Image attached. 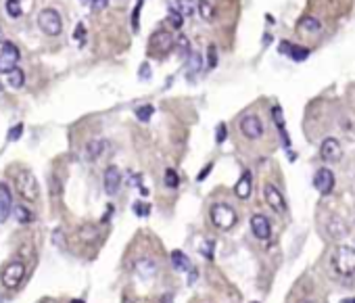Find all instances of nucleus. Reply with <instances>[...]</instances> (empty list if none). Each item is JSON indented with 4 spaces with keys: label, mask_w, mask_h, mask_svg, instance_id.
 I'll use <instances>...</instances> for the list:
<instances>
[{
    "label": "nucleus",
    "mask_w": 355,
    "mask_h": 303,
    "mask_svg": "<svg viewBox=\"0 0 355 303\" xmlns=\"http://www.w3.org/2000/svg\"><path fill=\"white\" fill-rule=\"evenodd\" d=\"M263 199H265V203L276 213H284V211H287V201H284V195L274 184H265L263 186Z\"/></svg>",
    "instance_id": "obj_9"
},
{
    "label": "nucleus",
    "mask_w": 355,
    "mask_h": 303,
    "mask_svg": "<svg viewBox=\"0 0 355 303\" xmlns=\"http://www.w3.org/2000/svg\"><path fill=\"white\" fill-rule=\"evenodd\" d=\"M103 186H105V192H107V195H111V197L119 192V186H121V172L115 168V165H109V168L105 170Z\"/></svg>",
    "instance_id": "obj_12"
},
{
    "label": "nucleus",
    "mask_w": 355,
    "mask_h": 303,
    "mask_svg": "<svg viewBox=\"0 0 355 303\" xmlns=\"http://www.w3.org/2000/svg\"><path fill=\"white\" fill-rule=\"evenodd\" d=\"M291 42H287V40H284V42H280V54H289V50H291Z\"/></svg>",
    "instance_id": "obj_41"
},
{
    "label": "nucleus",
    "mask_w": 355,
    "mask_h": 303,
    "mask_svg": "<svg viewBox=\"0 0 355 303\" xmlns=\"http://www.w3.org/2000/svg\"><path fill=\"white\" fill-rule=\"evenodd\" d=\"M149 75H151L149 63H142V67H140V78H142V80H149Z\"/></svg>",
    "instance_id": "obj_40"
},
{
    "label": "nucleus",
    "mask_w": 355,
    "mask_h": 303,
    "mask_svg": "<svg viewBox=\"0 0 355 303\" xmlns=\"http://www.w3.org/2000/svg\"><path fill=\"white\" fill-rule=\"evenodd\" d=\"M5 9H7V15L9 17H21V3L19 0H7L5 3Z\"/></svg>",
    "instance_id": "obj_26"
},
{
    "label": "nucleus",
    "mask_w": 355,
    "mask_h": 303,
    "mask_svg": "<svg viewBox=\"0 0 355 303\" xmlns=\"http://www.w3.org/2000/svg\"><path fill=\"white\" fill-rule=\"evenodd\" d=\"M340 303H355V297H351V299H345V301H340Z\"/></svg>",
    "instance_id": "obj_43"
},
{
    "label": "nucleus",
    "mask_w": 355,
    "mask_h": 303,
    "mask_svg": "<svg viewBox=\"0 0 355 303\" xmlns=\"http://www.w3.org/2000/svg\"><path fill=\"white\" fill-rule=\"evenodd\" d=\"M251 232H253V237L255 239H259V241H267L269 239V234H272V226H269V219L261 213H255L251 215Z\"/></svg>",
    "instance_id": "obj_10"
},
{
    "label": "nucleus",
    "mask_w": 355,
    "mask_h": 303,
    "mask_svg": "<svg viewBox=\"0 0 355 303\" xmlns=\"http://www.w3.org/2000/svg\"><path fill=\"white\" fill-rule=\"evenodd\" d=\"M253 303H257V301H253Z\"/></svg>",
    "instance_id": "obj_48"
},
{
    "label": "nucleus",
    "mask_w": 355,
    "mask_h": 303,
    "mask_svg": "<svg viewBox=\"0 0 355 303\" xmlns=\"http://www.w3.org/2000/svg\"><path fill=\"white\" fill-rule=\"evenodd\" d=\"M234 192H236V197L243 199V201H247L251 197V192H253V176H251V172H243L240 180L234 186Z\"/></svg>",
    "instance_id": "obj_14"
},
{
    "label": "nucleus",
    "mask_w": 355,
    "mask_h": 303,
    "mask_svg": "<svg viewBox=\"0 0 355 303\" xmlns=\"http://www.w3.org/2000/svg\"><path fill=\"white\" fill-rule=\"evenodd\" d=\"M213 247H216V241L207 239L203 245H201V253L207 257V259H213Z\"/></svg>",
    "instance_id": "obj_34"
},
{
    "label": "nucleus",
    "mask_w": 355,
    "mask_h": 303,
    "mask_svg": "<svg viewBox=\"0 0 355 303\" xmlns=\"http://www.w3.org/2000/svg\"><path fill=\"white\" fill-rule=\"evenodd\" d=\"M289 57H291L293 61H297V63H301V61H305V59L309 57V48L293 44V46H291V50H289Z\"/></svg>",
    "instance_id": "obj_23"
},
{
    "label": "nucleus",
    "mask_w": 355,
    "mask_h": 303,
    "mask_svg": "<svg viewBox=\"0 0 355 303\" xmlns=\"http://www.w3.org/2000/svg\"><path fill=\"white\" fill-rule=\"evenodd\" d=\"M92 11H103V9H107V5H109V0H92Z\"/></svg>",
    "instance_id": "obj_38"
},
{
    "label": "nucleus",
    "mask_w": 355,
    "mask_h": 303,
    "mask_svg": "<svg viewBox=\"0 0 355 303\" xmlns=\"http://www.w3.org/2000/svg\"><path fill=\"white\" fill-rule=\"evenodd\" d=\"M136 274L140 278H153L157 274V264L153 259H140L136 264Z\"/></svg>",
    "instance_id": "obj_17"
},
{
    "label": "nucleus",
    "mask_w": 355,
    "mask_h": 303,
    "mask_svg": "<svg viewBox=\"0 0 355 303\" xmlns=\"http://www.w3.org/2000/svg\"><path fill=\"white\" fill-rule=\"evenodd\" d=\"M194 0H176V11L182 17H190L194 13Z\"/></svg>",
    "instance_id": "obj_21"
},
{
    "label": "nucleus",
    "mask_w": 355,
    "mask_h": 303,
    "mask_svg": "<svg viewBox=\"0 0 355 303\" xmlns=\"http://www.w3.org/2000/svg\"><path fill=\"white\" fill-rule=\"evenodd\" d=\"M38 25H40V30L44 32L46 36H59L63 32V19L59 15V11H54V9L40 11Z\"/></svg>",
    "instance_id": "obj_4"
},
{
    "label": "nucleus",
    "mask_w": 355,
    "mask_h": 303,
    "mask_svg": "<svg viewBox=\"0 0 355 303\" xmlns=\"http://www.w3.org/2000/svg\"><path fill=\"white\" fill-rule=\"evenodd\" d=\"M19 59H21V52L13 42L0 44V73H11L17 67Z\"/></svg>",
    "instance_id": "obj_5"
},
{
    "label": "nucleus",
    "mask_w": 355,
    "mask_h": 303,
    "mask_svg": "<svg viewBox=\"0 0 355 303\" xmlns=\"http://www.w3.org/2000/svg\"><path fill=\"white\" fill-rule=\"evenodd\" d=\"M134 213L140 215V217H147L151 213V205H147V203H134Z\"/></svg>",
    "instance_id": "obj_36"
},
{
    "label": "nucleus",
    "mask_w": 355,
    "mask_h": 303,
    "mask_svg": "<svg viewBox=\"0 0 355 303\" xmlns=\"http://www.w3.org/2000/svg\"><path fill=\"white\" fill-rule=\"evenodd\" d=\"M207 65H209V69H213V67L218 65V50L213 44L207 48Z\"/></svg>",
    "instance_id": "obj_33"
},
{
    "label": "nucleus",
    "mask_w": 355,
    "mask_h": 303,
    "mask_svg": "<svg viewBox=\"0 0 355 303\" xmlns=\"http://www.w3.org/2000/svg\"><path fill=\"white\" fill-rule=\"evenodd\" d=\"M320 155L324 161H338L343 157V148L336 138H324L322 146H320Z\"/></svg>",
    "instance_id": "obj_13"
},
{
    "label": "nucleus",
    "mask_w": 355,
    "mask_h": 303,
    "mask_svg": "<svg viewBox=\"0 0 355 303\" xmlns=\"http://www.w3.org/2000/svg\"><path fill=\"white\" fill-rule=\"evenodd\" d=\"M74 40L82 46L84 44V40H86V25L84 23H78L76 25V32H74Z\"/></svg>",
    "instance_id": "obj_32"
},
{
    "label": "nucleus",
    "mask_w": 355,
    "mask_h": 303,
    "mask_svg": "<svg viewBox=\"0 0 355 303\" xmlns=\"http://www.w3.org/2000/svg\"><path fill=\"white\" fill-rule=\"evenodd\" d=\"M23 84H25V73H23V69L15 67V69L9 73V86L11 88H21Z\"/></svg>",
    "instance_id": "obj_22"
},
{
    "label": "nucleus",
    "mask_w": 355,
    "mask_h": 303,
    "mask_svg": "<svg viewBox=\"0 0 355 303\" xmlns=\"http://www.w3.org/2000/svg\"><path fill=\"white\" fill-rule=\"evenodd\" d=\"M172 266H174L178 272H184V270L190 268V259L186 257V253L174 251V253H172Z\"/></svg>",
    "instance_id": "obj_20"
},
{
    "label": "nucleus",
    "mask_w": 355,
    "mask_h": 303,
    "mask_svg": "<svg viewBox=\"0 0 355 303\" xmlns=\"http://www.w3.org/2000/svg\"><path fill=\"white\" fill-rule=\"evenodd\" d=\"M15 186H17L19 195H21L25 201H38V197H40V186H38L36 176H34L30 170H21V172L17 174Z\"/></svg>",
    "instance_id": "obj_3"
},
{
    "label": "nucleus",
    "mask_w": 355,
    "mask_h": 303,
    "mask_svg": "<svg viewBox=\"0 0 355 303\" xmlns=\"http://www.w3.org/2000/svg\"><path fill=\"white\" fill-rule=\"evenodd\" d=\"M332 266L340 276H349L355 272V249L353 247H336V251L332 253Z\"/></svg>",
    "instance_id": "obj_2"
},
{
    "label": "nucleus",
    "mask_w": 355,
    "mask_h": 303,
    "mask_svg": "<svg viewBox=\"0 0 355 303\" xmlns=\"http://www.w3.org/2000/svg\"><path fill=\"white\" fill-rule=\"evenodd\" d=\"M211 170H213V163H207V168H205V170H201V174L196 176V180H198V182H203L205 178L209 176V172H211Z\"/></svg>",
    "instance_id": "obj_39"
},
{
    "label": "nucleus",
    "mask_w": 355,
    "mask_h": 303,
    "mask_svg": "<svg viewBox=\"0 0 355 303\" xmlns=\"http://www.w3.org/2000/svg\"><path fill=\"white\" fill-rule=\"evenodd\" d=\"M21 134H23V123H17V126H13V128L9 130V134H7V140L15 142V140H19V138H21Z\"/></svg>",
    "instance_id": "obj_31"
},
{
    "label": "nucleus",
    "mask_w": 355,
    "mask_h": 303,
    "mask_svg": "<svg viewBox=\"0 0 355 303\" xmlns=\"http://www.w3.org/2000/svg\"><path fill=\"white\" fill-rule=\"evenodd\" d=\"M0 205H5V207H15V205H13L11 188L7 184H0Z\"/></svg>",
    "instance_id": "obj_27"
},
{
    "label": "nucleus",
    "mask_w": 355,
    "mask_h": 303,
    "mask_svg": "<svg viewBox=\"0 0 355 303\" xmlns=\"http://www.w3.org/2000/svg\"><path fill=\"white\" fill-rule=\"evenodd\" d=\"M240 132H243V136L249 140H259L263 136V123H261L259 115H255V113L245 115L240 119Z\"/></svg>",
    "instance_id": "obj_8"
},
{
    "label": "nucleus",
    "mask_w": 355,
    "mask_h": 303,
    "mask_svg": "<svg viewBox=\"0 0 355 303\" xmlns=\"http://www.w3.org/2000/svg\"><path fill=\"white\" fill-rule=\"evenodd\" d=\"M13 215H15V219L21 224H32L34 222V211L27 209L25 205H15V207H13Z\"/></svg>",
    "instance_id": "obj_18"
},
{
    "label": "nucleus",
    "mask_w": 355,
    "mask_h": 303,
    "mask_svg": "<svg viewBox=\"0 0 355 303\" xmlns=\"http://www.w3.org/2000/svg\"><path fill=\"white\" fill-rule=\"evenodd\" d=\"M142 3L145 0H138V5H136V9H134V13H132V27H134V32H138L140 30V9H142Z\"/></svg>",
    "instance_id": "obj_35"
},
{
    "label": "nucleus",
    "mask_w": 355,
    "mask_h": 303,
    "mask_svg": "<svg viewBox=\"0 0 355 303\" xmlns=\"http://www.w3.org/2000/svg\"><path fill=\"white\" fill-rule=\"evenodd\" d=\"M167 21H169V25H172L174 30H180L182 23H184V17L180 15L176 9H172V11H169V15H167Z\"/></svg>",
    "instance_id": "obj_30"
},
{
    "label": "nucleus",
    "mask_w": 355,
    "mask_h": 303,
    "mask_svg": "<svg viewBox=\"0 0 355 303\" xmlns=\"http://www.w3.org/2000/svg\"><path fill=\"white\" fill-rule=\"evenodd\" d=\"M25 276V264L23 261H11V264L3 270V284L7 288H17Z\"/></svg>",
    "instance_id": "obj_7"
},
{
    "label": "nucleus",
    "mask_w": 355,
    "mask_h": 303,
    "mask_svg": "<svg viewBox=\"0 0 355 303\" xmlns=\"http://www.w3.org/2000/svg\"><path fill=\"white\" fill-rule=\"evenodd\" d=\"M174 44H176V40H174V36L169 34V32H165V30H159V32H155L153 36H151V42H149V52L153 54H159V57H163V54H167L169 50L174 48Z\"/></svg>",
    "instance_id": "obj_6"
},
{
    "label": "nucleus",
    "mask_w": 355,
    "mask_h": 303,
    "mask_svg": "<svg viewBox=\"0 0 355 303\" xmlns=\"http://www.w3.org/2000/svg\"><path fill=\"white\" fill-rule=\"evenodd\" d=\"M71 303H84L82 299H74V301H71Z\"/></svg>",
    "instance_id": "obj_44"
},
{
    "label": "nucleus",
    "mask_w": 355,
    "mask_h": 303,
    "mask_svg": "<svg viewBox=\"0 0 355 303\" xmlns=\"http://www.w3.org/2000/svg\"><path fill=\"white\" fill-rule=\"evenodd\" d=\"M0 44H3V34H0Z\"/></svg>",
    "instance_id": "obj_45"
},
{
    "label": "nucleus",
    "mask_w": 355,
    "mask_h": 303,
    "mask_svg": "<svg viewBox=\"0 0 355 303\" xmlns=\"http://www.w3.org/2000/svg\"><path fill=\"white\" fill-rule=\"evenodd\" d=\"M226 134H228V132H226V123H220L218 130H216V142L218 144H222L226 140Z\"/></svg>",
    "instance_id": "obj_37"
},
{
    "label": "nucleus",
    "mask_w": 355,
    "mask_h": 303,
    "mask_svg": "<svg viewBox=\"0 0 355 303\" xmlns=\"http://www.w3.org/2000/svg\"><path fill=\"white\" fill-rule=\"evenodd\" d=\"M314 186L320 195H330L332 188H334V174L328 168L318 170L316 176H314Z\"/></svg>",
    "instance_id": "obj_11"
},
{
    "label": "nucleus",
    "mask_w": 355,
    "mask_h": 303,
    "mask_svg": "<svg viewBox=\"0 0 355 303\" xmlns=\"http://www.w3.org/2000/svg\"><path fill=\"white\" fill-rule=\"evenodd\" d=\"M178 44H180L182 48H186V50H188V40H186V36H180V40H178Z\"/></svg>",
    "instance_id": "obj_42"
},
{
    "label": "nucleus",
    "mask_w": 355,
    "mask_h": 303,
    "mask_svg": "<svg viewBox=\"0 0 355 303\" xmlns=\"http://www.w3.org/2000/svg\"><path fill=\"white\" fill-rule=\"evenodd\" d=\"M0 92H3V84H0Z\"/></svg>",
    "instance_id": "obj_47"
},
{
    "label": "nucleus",
    "mask_w": 355,
    "mask_h": 303,
    "mask_svg": "<svg viewBox=\"0 0 355 303\" xmlns=\"http://www.w3.org/2000/svg\"><path fill=\"white\" fill-rule=\"evenodd\" d=\"M105 146H107L105 140L94 138V140H90V142L86 144V150H84V155H86L88 161H96L98 157H101V155L105 153Z\"/></svg>",
    "instance_id": "obj_16"
},
{
    "label": "nucleus",
    "mask_w": 355,
    "mask_h": 303,
    "mask_svg": "<svg viewBox=\"0 0 355 303\" xmlns=\"http://www.w3.org/2000/svg\"><path fill=\"white\" fill-rule=\"evenodd\" d=\"M299 30L301 32H309V34H316L322 30V21L316 19V17H303L299 21Z\"/></svg>",
    "instance_id": "obj_19"
},
{
    "label": "nucleus",
    "mask_w": 355,
    "mask_h": 303,
    "mask_svg": "<svg viewBox=\"0 0 355 303\" xmlns=\"http://www.w3.org/2000/svg\"><path fill=\"white\" fill-rule=\"evenodd\" d=\"M153 113H155V107L153 105H142V107L136 109V117L140 121H149L153 117Z\"/></svg>",
    "instance_id": "obj_29"
},
{
    "label": "nucleus",
    "mask_w": 355,
    "mask_h": 303,
    "mask_svg": "<svg viewBox=\"0 0 355 303\" xmlns=\"http://www.w3.org/2000/svg\"><path fill=\"white\" fill-rule=\"evenodd\" d=\"M201 67H203V57H201V54H196V52H192L190 57H188V69H190V73H198V71H201Z\"/></svg>",
    "instance_id": "obj_28"
},
{
    "label": "nucleus",
    "mask_w": 355,
    "mask_h": 303,
    "mask_svg": "<svg viewBox=\"0 0 355 303\" xmlns=\"http://www.w3.org/2000/svg\"><path fill=\"white\" fill-rule=\"evenodd\" d=\"M198 13H201V17L205 21H211L216 11H213V5L209 3V0H198Z\"/></svg>",
    "instance_id": "obj_25"
},
{
    "label": "nucleus",
    "mask_w": 355,
    "mask_h": 303,
    "mask_svg": "<svg viewBox=\"0 0 355 303\" xmlns=\"http://www.w3.org/2000/svg\"><path fill=\"white\" fill-rule=\"evenodd\" d=\"M82 3H92V0H82Z\"/></svg>",
    "instance_id": "obj_46"
},
{
    "label": "nucleus",
    "mask_w": 355,
    "mask_h": 303,
    "mask_svg": "<svg viewBox=\"0 0 355 303\" xmlns=\"http://www.w3.org/2000/svg\"><path fill=\"white\" fill-rule=\"evenodd\" d=\"M272 119H274V123H276L278 132H280V138H282L284 146H287V148H291V138H289V132H287V128H284V115H282V109H280L278 105H276V107H272Z\"/></svg>",
    "instance_id": "obj_15"
},
{
    "label": "nucleus",
    "mask_w": 355,
    "mask_h": 303,
    "mask_svg": "<svg viewBox=\"0 0 355 303\" xmlns=\"http://www.w3.org/2000/svg\"><path fill=\"white\" fill-rule=\"evenodd\" d=\"M209 215H211V222H213V226L220 228V230H224V232L232 230V228H234V224L238 222V215H236V211L230 207V205H226V203H216V205H213V207H211Z\"/></svg>",
    "instance_id": "obj_1"
},
{
    "label": "nucleus",
    "mask_w": 355,
    "mask_h": 303,
    "mask_svg": "<svg viewBox=\"0 0 355 303\" xmlns=\"http://www.w3.org/2000/svg\"><path fill=\"white\" fill-rule=\"evenodd\" d=\"M163 182H165L167 188H178V184H180L178 172L172 170V168H167V170H165V176H163Z\"/></svg>",
    "instance_id": "obj_24"
}]
</instances>
